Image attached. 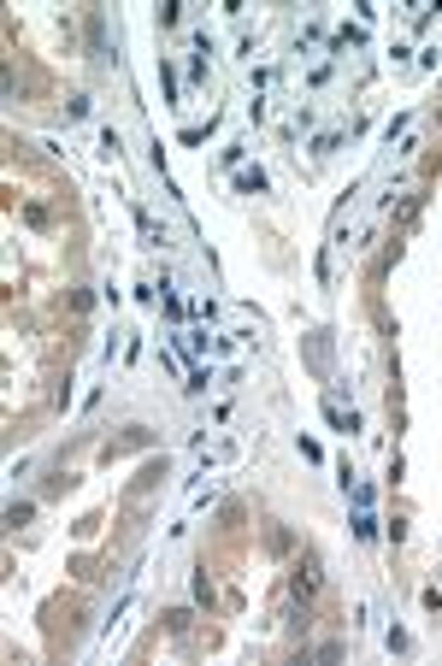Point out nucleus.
Returning a JSON list of instances; mask_svg holds the SVG:
<instances>
[{"instance_id":"1","label":"nucleus","mask_w":442,"mask_h":666,"mask_svg":"<svg viewBox=\"0 0 442 666\" xmlns=\"http://www.w3.org/2000/svg\"><path fill=\"white\" fill-rule=\"evenodd\" d=\"M319 578H324V572H319V555H301V560H295V578H289V590L307 602V595L319 590Z\"/></svg>"},{"instance_id":"2","label":"nucleus","mask_w":442,"mask_h":666,"mask_svg":"<svg viewBox=\"0 0 442 666\" xmlns=\"http://www.w3.org/2000/svg\"><path fill=\"white\" fill-rule=\"evenodd\" d=\"M354 537H360V543H372V537H378V519H372V513H366V507H360V513H354Z\"/></svg>"},{"instance_id":"3","label":"nucleus","mask_w":442,"mask_h":666,"mask_svg":"<svg viewBox=\"0 0 442 666\" xmlns=\"http://www.w3.org/2000/svg\"><path fill=\"white\" fill-rule=\"evenodd\" d=\"M166 625H171V631H177V637H183V631H189V625H195V613H189V607H171V613H166Z\"/></svg>"},{"instance_id":"4","label":"nucleus","mask_w":442,"mask_h":666,"mask_svg":"<svg viewBox=\"0 0 442 666\" xmlns=\"http://www.w3.org/2000/svg\"><path fill=\"white\" fill-rule=\"evenodd\" d=\"M30 513H36L30 502H12V507H6V525H30Z\"/></svg>"},{"instance_id":"5","label":"nucleus","mask_w":442,"mask_h":666,"mask_svg":"<svg viewBox=\"0 0 442 666\" xmlns=\"http://www.w3.org/2000/svg\"><path fill=\"white\" fill-rule=\"evenodd\" d=\"M236 183H242V189H248V195H259V189H266V171H242Z\"/></svg>"}]
</instances>
